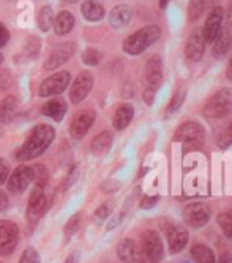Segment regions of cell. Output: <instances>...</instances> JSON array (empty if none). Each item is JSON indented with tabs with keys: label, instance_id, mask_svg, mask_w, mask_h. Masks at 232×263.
<instances>
[{
	"label": "cell",
	"instance_id": "obj_21",
	"mask_svg": "<svg viewBox=\"0 0 232 263\" xmlns=\"http://www.w3.org/2000/svg\"><path fill=\"white\" fill-rule=\"evenodd\" d=\"M112 140H114V134L111 131H103L100 134H97L90 143V152L95 156H104L111 147H112Z\"/></svg>",
	"mask_w": 232,
	"mask_h": 263
},
{
	"label": "cell",
	"instance_id": "obj_41",
	"mask_svg": "<svg viewBox=\"0 0 232 263\" xmlns=\"http://www.w3.org/2000/svg\"><path fill=\"white\" fill-rule=\"evenodd\" d=\"M8 41H10V32H8V29H7L5 24L0 22V47L7 46Z\"/></svg>",
	"mask_w": 232,
	"mask_h": 263
},
{
	"label": "cell",
	"instance_id": "obj_8",
	"mask_svg": "<svg viewBox=\"0 0 232 263\" xmlns=\"http://www.w3.org/2000/svg\"><path fill=\"white\" fill-rule=\"evenodd\" d=\"M69 82H72V74H69L68 71H59V73H54L52 76L43 81L38 93L43 98L56 97V95H60L68 88Z\"/></svg>",
	"mask_w": 232,
	"mask_h": 263
},
{
	"label": "cell",
	"instance_id": "obj_28",
	"mask_svg": "<svg viewBox=\"0 0 232 263\" xmlns=\"http://www.w3.org/2000/svg\"><path fill=\"white\" fill-rule=\"evenodd\" d=\"M191 257L194 258L196 263H217L213 251L201 243H198L191 248Z\"/></svg>",
	"mask_w": 232,
	"mask_h": 263
},
{
	"label": "cell",
	"instance_id": "obj_4",
	"mask_svg": "<svg viewBox=\"0 0 232 263\" xmlns=\"http://www.w3.org/2000/svg\"><path fill=\"white\" fill-rule=\"evenodd\" d=\"M204 139H205L204 128L198 122L183 123L182 126H179V129L175 131V136H174V142L183 143L185 150L201 148L204 143Z\"/></svg>",
	"mask_w": 232,
	"mask_h": 263
},
{
	"label": "cell",
	"instance_id": "obj_33",
	"mask_svg": "<svg viewBox=\"0 0 232 263\" xmlns=\"http://www.w3.org/2000/svg\"><path fill=\"white\" fill-rule=\"evenodd\" d=\"M217 221H218V226L223 230V233L229 238V240H232V214L230 213H220Z\"/></svg>",
	"mask_w": 232,
	"mask_h": 263
},
{
	"label": "cell",
	"instance_id": "obj_47",
	"mask_svg": "<svg viewBox=\"0 0 232 263\" xmlns=\"http://www.w3.org/2000/svg\"><path fill=\"white\" fill-rule=\"evenodd\" d=\"M169 2H171V0H158V4H159V8L161 10H165L168 5H169Z\"/></svg>",
	"mask_w": 232,
	"mask_h": 263
},
{
	"label": "cell",
	"instance_id": "obj_14",
	"mask_svg": "<svg viewBox=\"0 0 232 263\" xmlns=\"http://www.w3.org/2000/svg\"><path fill=\"white\" fill-rule=\"evenodd\" d=\"M95 118H97L95 112L90 109H85V110H81L79 114H76L72 125H69V136H72L75 140H81L88 133V129L94 126Z\"/></svg>",
	"mask_w": 232,
	"mask_h": 263
},
{
	"label": "cell",
	"instance_id": "obj_50",
	"mask_svg": "<svg viewBox=\"0 0 232 263\" xmlns=\"http://www.w3.org/2000/svg\"><path fill=\"white\" fill-rule=\"evenodd\" d=\"M66 2H69V4H75V2H78V0H66Z\"/></svg>",
	"mask_w": 232,
	"mask_h": 263
},
{
	"label": "cell",
	"instance_id": "obj_17",
	"mask_svg": "<svg viewBox=\"0 0 232 263\" xmlns=\"http://www.w3.org/2000/svg\"><path fill=\"white\" fill-rule=\"evenodd\" d=\"M117 255L123 263H147L141 251V246L134 240H131V238H127V240H122L119 243Z\"/></svg>",
	"mask_w": 232,
	"mask_h": 263
},
{
	"label": "cell",
	"instance_id": "obj_40",
	"mask_svg": "<svg viewBox=\"0 0 232 263\" xmlns=\"http://www.w3.org/2000/svg\"><path fill=\"white\" fill-rule=\"evenodd\" d=\"M8 174H10V165H8V162L4 161V159H0V184L7 181Z\"/></svg>",
	"mask_w": 232,
	"mask_h": 263
},
{
	"label": "cell",
	"instance_id": "obj_36",
	"mask_svg": "<svg viewBox=\"0 0 232 263\" xmlns=\"http://www.w3.org/2000/svg\"><path fill=\"white\" fill-rule=\"evenodd\" d=\"M48 169H46V165L43 164H37L33 165V181H35V186H41L44 187L46 181H48Z\"/></svg>",
	"mask_w": 232,
	"mask_h": 263
},
{
	"label": "cell",
	"instance_id": "obj_49",
	"mask_svg": "<svg viewBox=\"0 0 232 263\" xmlns=\"http://www.w3.org/2000/svg\"><path fill=\"white\" fill-rule=\"evenodd\" d=\"M2 63H4V55L0 54V65H2Z\"/></svg>",
	"mask_w": 232,
	"mask_h": 263
},
{
	"label": "cell",
	"instance_id": "obj_9",
	"mask_svg": "<svg viewBox=\"0 0 232 263\" xmlns=\"http://www.w3.org/2000/svg\"><path fill=\"white\" fill-rule=\"evenodd\" d=\"M30 183H33V167L19 165L10 175L7 181V187L11 194H22L30 186Z\"/></svg>",
	"mask_w": 232,
	"mask_h": 263
},
{
	"label": "cell",
	"instance_id": "obj_27",
	"mask_svg": "<svg viewBox=\"0 0 232 263\" xmlns=\"http://www.w3.org/2000/svg\"><path fill=\"white\" fill-rule=\"evenodd\" d=\"M215 0H190L188 5V19L190 22L198 21L205 11L212 10L215 5Z\"/></svg>",
	"mask_w": 232,
	"mask_h": 263
},
{
	"label": "cell",
	"instance_id": "obj_15",
	"mask_svg": "<svg viewBox=\"0 0 232 263\" xmlns=\"http://www.w3.org/2000/svg\"><path fill=\"white\" fill-rule=\"evenodd\" d=\"M163 229H165V233L168 236V245H169V252L171 254H179L180 251L185 249V246H187L188 243V232L185 230L183 227L177 226V224H166L163 222Z\"/></svg>",
	"mask_w": 232,
	"mask_h": 263
},
{
	"label": "cell",
	"instance_id": "obj_29",
	"mask_svg": "<svg viewBox=\"0 0 232 263\" xmlns=\"http://www.w3.org/2000/svg\"><path fill=\"white\" fill-rule=\"evenodd\" d=\"M37 24H38L40 30H43V32L51 30L52 24H54V13H52L51 7H43L37 13Z\"/></svg>",
	"mask_w": 232,
	"mask_h": 263
},
{
	"label": "cell",
	"instance_id": "obj_6",
	"mask_svg": "<svg viewBox=\"0 0 232 263\" xmlns=\"http://www.w3.org/2000/svg\"><path fill=\"white\" fill-rule=\"evenodd\" d=\"M46 210H48V197L44 194V187L35 186V189L32 191V194L29 197V205L26 211L27 222L33 227L44 216Z\"/></svg>",
	"mask_w": 232,
	"mask_h": 263
},
{
	"label": "cell",
	"instance_id": "obj_13",
	"mask_svg": "<svg viewBox=\"0 0 232 263\" xmlns=\"http://www.w3.org/2000/svg\"><path fill=\"white\" fill-rule=\"evenodd\" d=\"M223 21H224V10H223V7L215 5L210 11H208V16L205 19L204 29H202V35H204L205 43L215 41L220 30L223 29Z\"/></svg>",
	"mask_w": 232,
	"mask_h": 263
},
{
	"label": "cell",
	"instance_id": "obj_44",
	"mask_svg": "<svg viewBox=\"0 0 232 263\" xmlns=\"http://www.w3.org/2000/svg\"><path fill=\"white\" fill-rule=\"evenodd\" d=\"M79 257H81L79 252H72V254H69V255L65 258L63 263H79Z\"/></svg>",
	"mask_w": 232,
	"mask_h": 263
},
{
	"label": "cell",
	"instance_id": "obj_11",
	"mask_svg": "<svg viewBox=\"0 0 232 263\" xmlns=\"http://www.w3.org/2000/svg\"><path fill=\"white\" fill-rule=\"evenodd\" d=\"M75 52H76V44L73 41L62 43L51 51L48 59L44 60L43 66L46 71H52L56 68H60L62 65H65L69 59L75 55Z\"/></svg>",
	"mask_w": 232,
	"mask_h": 263
},
{
	"label": "cell",
	"instance_id": "obj_20",
	"mask_svg": "<svg viewBox=\"0 0 232 263\" xmlns=\"http://www.w3.org/2000/svg\"><path fill=\"white\" fill-rule=\"evenodd\" d=\"M130 21H131V10L127 5L114 7L109 13V24H111V27L115 30L127 27L130 24Z\"/></svg>",
	"mask_w": 232,
	"mask_h": 263
},
{
	"label": "cell",
	"instance_id": "obj_42",
	"mask_svg": "<svg viewBox=\"0 0 232 263\" xmlns=\"http://www.w3.org/2000/svg\"><path fill=\"white\" fill-rule=\"evenodd\" d=\"M158 200H159V197H150V196H146V197H142V200H141V208H144V210H149V208H153L156 203H158Z\"/></svg>",
	"mask_w": 232,
	"mask_h": 263
},
{
	"label": "cell",
	"instance_id": "obj_38",
	"mask_svg": "<svg viewBox=\"0 0 232 263\" xmlns=\"http://www.w3.org/2000/svg\"><path fill=\"white\" fill-rule=\"evenodd\" d=\"M111 211H112V202H106V203H103L101 206H98V210L95 211V214H94V218H95V221H104V219H108L109 218V214H111Z\"/></svg>",
	"mask_w": 232,
	"mask_h": 263
},
{
	"label": "cell",
	"instance_id": "obj_5",
	"mask_svg": "<svg viewBox=\"0 0 232 263\" xmlns=\"http://www.w3.org/2000/svg\"><path fill=\"white\" fill-rule=\"evenodd\" d=\"M141 251L147 263H161L165 255L163 243L155 230H146L141 233V241H139Z\"/></svg>",
	"mask_w": 232,
	"mask_h": 263
},
{
	"label": "cell",
	"instance_id": "obj_35",
	"mask_svg": "<svg viewBox=\"0 0 232 263\" xmlns=\"http://www.w3.org/2000/svg\"><path fill=\"white\" fill-rule=\"evenodd\" d=\"M217 143L220 148H227L232 145V120L226 125V128L218 134L217 137Z\"/></svg>",
	"mask_w": 232,
	"mask_h": 263
},
{
	"label": "cell",
	"instance_id": "obj_3",
	"mask_svg": "<svg viewBox=\"0 0 232 263\" xmlns=\"http://www.w3.org/2000/svg\"><path fill=\"white\" fill-rule=\"evenodd\" d=\"M230 112H232V88L229 87H224L217 93H213L202 107L204 117L213 118V120L226 118Z\"/></svg>",
	"mask_w": 232,
	"mask_h": 263
},
{
	"label": "cell",
	"instance_id": "obj_25",
	"mask_svg": "<svg viewBox=\"0 0 232 263\" xmlns=\"http://www.w3.org/2000/svg\"><path fill=\"white\" fill-rule=\"evenodd\" d=\"M81 13L90 22H98L104 17V8L97 0H85L81 7Z\"/></svg>",
	"mask_w": 232,
	"mask_h": 263
},
{
	"label": "cell",
	"instance_id": "obj_26",
	"mask_svg": "<svg viewBox=\"0 0 232 263\" xmlns=\"http://www.w3.org/2000/svg\"><path fill=\"white\" fill-rule=\"evenodd\" d=\"M232 47V38L227 29H221L218 36L213 41V55L215 57H223L226 55Z\"/></svg>",
	"mask_w": 232,
	"mask_h": 263
},
{
	"label": "cell",
	"instance_id": "obj_30",
	"mask_svg": "<svg viewBox=\"0 0 232 263\" xmlns=\"http://www.w3.org/2000/svg\"><path fill=\"white\" fill-rule=\"evenodd\" d=\"M185 98H187V88H185V87H179L175 90V93L172 95V98H171V101H169V104L166 107V117L175 114L182 107Z\"/></svg>",
	"mask_w": 232,
	"mask_h": 263
},
{
	"label": "cell",
	"instance_id": "obj_10",
	"mask_svg": "<svg viewBox=\"0 0 232 263\" xmlns=\"http://www.w3.org/2000/svg\"><path fill=\"white\" fill-rule=\"evenodd\" d=\"M161 81H163V60L159 55H152L144 68V90L155 93L161 85Z\"/></svg>",
	"mask_w": 232,
	"mask_h": 263
},
{
	"label": "cell",
	"instance_id": "obj_22",
	"mask_svg": "<svg viewBox=\"0 0 232 263\" xmlns=\"http://www.w3.org/2000/svg\"><path fill=\"white\" fill-rule=\"evenodd\" d=\"M134 117V109L130 104H120L114 112V118H112V125L115 131H123L133 120Z\"/></svg>",
	"mask_w": 232,
	"mask_h": 263
},
{
	"label": "cell",
	"instance_id": "obj_45",
	"mask_svg": "<svg viewBox=\"0 0 232 263\" xmlns=\"http://www.w3.org/2000/svg\"><path fill=\"white\" fill-rule=\"evenodd\" d=\"M217 263H232V254L230 252L221 254V257H220V260Z\"/></svg>",
	"mask_w": 232,
	"mask_h": 263
},
{
	"label": "cell",
	"instance_id": "obj_24",
	"mask_svg": "<svg viewBox=\"0 0 232 263\" xmlns=\"http://www.w3.org/2000/svg\"><path fill=\"white\" fill-rule=\"evenodd\" d=\"M16 112H17V98L13 97V95H8L0 103V123L4 125L10 123L14 118Z\"/></svg>",
	"mask_w": 232,
	"mask_h": 263
},
{
	"label": "cell",
	"instance_id": "obj_34",
	"mask_svg": "<svg viewBox=\"0 0 232 263\" xmlns=\"http://www.w3.org/2000/svg\"><path fill=\"white\" fill-rule=\"evenodd\" d=\"M41 49V44H40V40L32 36L26 41V47H24V52H22V55H24L26 59H35L38 55Z\"/></svg>",
	"mask_w": 232,
	"mask_h": 263
},
{
	"label": "cell",
	"instance_id": "obj_48",
	"mask_svg": "<svg viewBox=\"0 0 232 263\" xmlns=\"http://www.w3.org/2000/svg\"><path fill=\"white\" fill-rule=\"evenodd\" d=\"M227 19L232 22V0H229V7H227Z\"/></svg>",
	"mask_w": 232,
	"mask_h": 263
},
{
	"label": "cell",
	"instance_id": "obj_37",
	"mask_svg": "<svg viewBox=\"0 0 232 263\" xmlns=\"http://www.w3.org/2000/svg\"><path fill=\"white\" fill-rule=\"evenodd\" d=\"M19 263H41L40 254L37 252L35 248H27V249H24V252H22Z\"/></svg>",
	"mask_w": 232,
	"mask_h": 263
},
{
	"label": "cell",
	"instance_id": "obj_12",
	"mask_svg": "<svg viewBox=\"0 0 232 263\" xmlns=\"http://www.w3.org/2000/svg\"><path fill=\"white\" fill-rule=\"evenodd\" d=\"M94 74L90 71H82V73L78 74V78L73 81L72 88H69V100H72L73 104H79L82 103L87 97L90 90L94 88Z\"/></svg>",
	"mask_w": 232,
	"mask_h": 263
},
{
	"label": "cell",
	"instance_id": "obj_43",
	"mask_svg": "<svg viewBox=\"0 0 232 263\" xmlns=\"http://www.w3.org/2000/svg\"><path fill=\"white\" fill-rule=\"evenodd\" d=\"M10 205V200H8V196L4 193V191H0V211L7 210Z\"/></svg>",
	"mask_w": 232,
	"mask_h": 263
},
{
	"label": "cell",
	"instance_id": "obj_32",
	"mask_svg": "<svg viewBox=\"0 0 232 263\" xmlns=\"http://www.w3.org/2000/svg\"><path fill=\"white\" fill-rule=\"evenodd\" d=\"M101 52L95 47H87V49L82 52V62L87 65V66H95L101 62Z\"/></svg>",
	"mask_w": 232,
	"mask_h": 263
},
{
	"label": "cell",
	"instance_id": "obj_2",
	"mask_svg": "<svg viewBox=\"0 0 232 263\" xmlns=\"http://www.w3.org/2000/svg\"><path fill=\"white\" fill-rule=\"evenodd\" d=\"M161 36V29L158 26H147L137 32L128 35L123 40V51L130 55H139L152 44H155Z\"/></svg>",
	"mask_w": 232,
	"mask_h": 263
},
{
	"label": "cell",
	"instance_id": "obj_31",
	"mask_svg": "<svg viewBox=\"0 0 232 263\" xmlns=\"http://www.w3.org/2000/svg\"><path fill=\"white\" fill-rule=\"evenodd\" d=\"M82 214H75V216H72L68 219V222L65 224L63 227V235H65V241H69L72 240V236L79 230L81 227V222H82Z\"/></svg>",
	"mask_w": 232,
	"mask_h": 263
},
{
	"label": "cell",
	"instance_id": "obj_39",
	"mask_svg": "<svg viewBox=\"0 0 232 263\" xmlns=\"http://www.w3.org/2000/svg\"><path fill=\"white\" fill-rule=\"evenodd\" d=\"M13 85V76L10 71L2 69L0 71V91H5Z\"/></svg>",
	"mask_w": 232,
	"mask_h": 263
},
{
	"label": "cell",
	"instance_id": "obj_19",
	"mask_svg": "<svg viewBox=\"0 0 232 263\" xmlns=\"http://www.w3.org/2000/svg\"><path fill=\"white\" fill-rule=\"evenodd\" d=\"M66 110H68V106L62 98H52L48 103H44L41 107V114L52 118L56 122H62V118L65 117Z\"/></svg>",
	"mask_w": 232,
	"mask_h": 263
},
{
	"label": "cell",
	"instance_id": "obj_7",
	"mask_svg": "<svg viewBox=\"0 0 232 263\" xmlns=\"http://www.w3.org/2000/svg\"><path fill=\"white\" fill-rule=\"evenodd\" d=\"M19 243V227L13 221H0V255H11Z\"/></svg>",
	"mask_w": 232,
	"mask_h": 263
},
{
	"label": "cell",
	"instance_id": "obj_18",
	"mask_svg": "<svg viewBox=\"0 0 232 263\" xmlns=\"http://www.w3.org/2000/svg\"><path fill=\"white\" fill-rule=\"evenodd\" d=\"M205 52V40L202 30H194L185 44V55L190 62H201Z\"/></svg>",
	"mask_w": 232,
	"mask_h": 263
},
{
	"label": "cell",
	"instance_id": "obj_46",
	"mask_svg": "<svg viewBox=\"0 0 232 263\" xmlns=\"http://www.w3.org/2000/svg\"><path fill=\"white\" fill-rule=\"evenodd\" d=\"M226 76H227V79L232 81V57L229 59V63H227V68H226Z\"/></svg>",
	"mask_w": 232,
	"mask_h": 263
},
{
	"label": "cell",
	"instance_id": "obj_16",
	"mask_svg": "<svg viewBox=\"0 0 232 263\" xmlns=\"http://www.w3.org/2000/svg\"><path fill=\"white\" fill-rule=\"evenodd\" d=\"M210 219V211L204 203H190L183 208V221L193 229L204 227Z\"/></svg>",
	"mask_w": 232,
	"mask_h": 263
},
{
	"label": "cell",
	"instance_id": "obj_1",
	"mask_svg": "<svg viewBox=\"0 0 232 263\" xmlns=\"http://www.w3.org/2000/svg\"><path fill=\"white\" fill-rule=\"evenodd\" d=\"M56 139V129L51 125H37L29 139L24 142L17 152H16V159L17 161H32L38 156H41L46 150L49 148V145Z\"/></svg>",
	"mask_w": 232,
	"mask_h": 263
},
{
	"label": "cell",
	"instance_id": "obj_23",
	"mask_svg": "<svg viewBox=\"0 0 232 263\" xmlns=\"http://www.w3.org/2000/svg\"><path fill=\"white\" fill-rule=\"evenodd\" d=\"M73 27H75V16H73L72 11L63 10L54 17V32L59 36L68 35L69 32L73 30Z\"/></svg>",
	"mask_w": 232,
	"mask_h": 263
}]
</instances>
